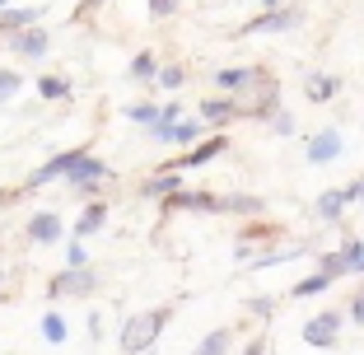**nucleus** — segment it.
I'll return each instance as SVG.
<instances>
[{
    "label": "nucleus",
    "mask_w": 364,
    "mask_h": 355,
    "mask_svg": "<svg viewBox=\"0 0 364 355\" xmlns=\"http://www.w3.org/2000/svg\"><path fill=\"white\" fill-rule=\"evenodd\" d=\"M164 323H168V309H145V313H136V318L122 327V351H127V355H145L154 341H159Z\"/></svg>",
    "instance_id": "1"
},
{
    "label": "nucleus",
    "mask_w": 364,
    "mask_h": 355,
    "mask_svg": "<svg viewBox=\"0 0 364 355\" xmlns=\"http://www.w3.org/2000/svg\"><path fill=\"white\" fill-rule=\"evenodd\" d=\"M318 271H327V276H364V238H350L346 248H336V253H322L318 258Z\"/></svg>",
    "instance_id": "2"
},
{
    "label": "nucleus",
    "mask_w": 364,
    "mask_h": 355,
    "mask_svg": "<svg viewBox=\"0 0 364 355\" xmlns=\"http://www.w3.org/2000/svg\"><path fill=\"white\" fill-rule=\"evenodd\" d=\"M0 43L10 47V52L28 56V61H38V56H47L52 38H47V28H28V33H10V38H0Z\"/></svg>",
    "instance_id": "3"
},
{
    "label": "nucleus",
    "mask_w": 364,
    "mask_h": 355,
    "mask_svg": "<svg viewBox=\"0 0 364 355\" xmlns=\"http://www.w3.org/2000/svg\"><path fill=\"white\" fill-rule=\"evenodd\" d=\"M89 154V145H80V150H70V154H61V159H52V164H43V169L28 178V187H43V183H52V178H70V169H75L80 159Z\"/></svg>",
    "instance_id": "4"
},
{
    "label": "nucleus",
    "mask_w": 364,
    "mask_h": 355,
    "mask_svg": "<svg viewBox=\"0 0 364 355\" xmlns=\"http://www.w3.org/2000/svg\"><path fill=\"white\" fill-rule=\"evenodd\" d=\"M341 131L336 127H327V131H318V136L309 140V164H332V159H341Z\"/></svg>",
    "instance_id": "5"
},
{
    "label": "nucleus",
    "mask_w": 364,
    "mask_h": 355,
    "mask_svg": "<svg viewBox=\"0 0 364 355\" xmlns=\"http://www.w3.org/2000/svg\"><path fill=\"white\" fill-rule=\"evenodd\" d=\"M336 327H341V313H318L304 323V341L309 346H336Z\"/></svg>",
    "instance_id": "6"
},
{
    "label": "nucleus",
    "mask_w": 364,
    "mask_h": 355,
    "mask_svg": "<svg viewBox=\"0 0 364 355\" xmlns=\"http://www.w3.org/2000/svg\"><path fill=\"white\" fill-rule=\"evenodd\" d=\"M304 14L299 10H267V14H257L252 23H243V33H285V28H294Z\"/></svg>",
    "instance_id": "7"
},
{
    "label": "nucleus",
    "mask_w": 364,
    "mask_h": 355,
    "mask_svg": "<svg viewBox=\"0 0 364 355\" xmlns=\"http://www.w3.org/2000/svg\"><path fill=\"white\" fill-rule=\"evenodd\" d=\"M89 290H94V271L89 267H70L52 280V295H89Z\"/></svg>",
    "instance_id": "8"
},
{
    "label": "nucleus",
    "mask_w": 364,
    "mask_h": 355,
    "mask_svg": "<svg viewBox=\"0 0 364 355\" xmlns=\"http://www.w3.org/2000/svg\"><path fill=\"white\" fill-rule=\"evenodd\" d=\"M168 211H225V196H210V192H173L168 196Z\"/></svg>",
    "instance_id": "9"
},
{
    "label": "nucleus",
    "mask_w": 364,
    "mask_h": 355,
    "mask_svg": "<svg viewBox=\"0 0 364 355\" xmlns=\"http://www.w3.org/2000/svg\"><path fill=\"white\" fill-rule=\"evenodd\" d=\"M262 70L257 65H234V70H215V85L220 89H252V85H262Z\"/></svg>",
    "instance_id": "10"
},
{
    "label": "nucleus",
    "mask_w": 364,
    "mask_h": 355,
    "mask_svg": "<svg viewBox=\"0 0 364 355\" xmlns=\"http://www.w3.org/2000/svg\"><path fill=\"white\" fill-rule=\"evenodd\" d=\"M225 150H229V140H225V136H210L205 145H196V150H187V154H182V159H178V169H201V164H210L215 154H225Z\"/></svg>",
    "instance_id": "11"
},
{
    "label": "nucleus",
    "mask_w": 364,
    "mask_h": 355,
    "mask_svg": "<svg viewBox=\"0 0 364 355\" xmlns=\"http://www.w3.org/2000/svg\"><path fill=\"white\" fill-rule=\"evenodd\" d=\"M103 178H107V164H98L94 154H85V159H80L75 169H70V183H75L80 192H85V187H98Z\"/></svg>",
    "instance_id": "12"
},
{
    "label": "nucleus",
    "mask_w": 364,
    "mask_h": 355,
    "mask_svg": "<svg viewBox=\"0 0 364 355\" xmlns=\"http://www.w3.org/2000/svg\"><path fill=\"white\" fill-rule=\"evenodd\" d=\"M346 206H350V196H346V187H332V192H322V196H318V206H313V211H318V220H327V225H336Z\"/></svg>",
    "instance_id": "13"
},
{
    "label": "nucleus",
    "mask_w": 364,
    "mask_h": 355,
    "mask_svg": "<svg viewBox=\"0 0 364 355\" xmlns=\"http://www.w3.org/2000/svg\"><path fill=\"white\" fill-rule=\"evenodd\" d=\"M201 117L205 122H234V117H243V103H238V98H205Z\"/></svg>",
    "instance_id": "14"
},
{
    "label": "nucleus",
    "mask_w": 364,
    "mask_h": 355,
    "mask_svg": "<svg viewBox=\"0 0 364 355\" xmlns=\"http://www.w3.org/2000/svg\"><path fill=\"white\" fill-rule=\"evenodd\" d=\"M336 89H341V80H336V75H309V80H304V94H309V103H332Z\"/></svg>",
    "instance_id": "15"
},
{
    "label": "nucleus",
    "mask_w": 364,
    "mask_h": 355,
    "mask_svg": "<svg viewBox=\"0 0 364 355\" xmlns=\"http://www.w3.org/2000/svg\"><path fill=\"white\" fill-rule=\"evenodd\" d=\"M201 136V122H173V127H154V140H173V145H187V140Z\"/></svg>",
    "instance_id": "16"
},
{
    "label": "nucleus",
    "mask_w": 364,
    "mask_h": 355,
    "mask_svg": "<svg viewBox=\"0 0 364 355\" xmlns=\"http://www.w3.org/2000/svg\"><path fill=\"white\" fill-rule=\"evenodd\" d=\"M28 238H38V243H52V238H61V220L47 216V211H43V216H33V220H28Z\"/></svg>",
    "instance_id": "17"
},
{
    "label": "nucleus",
    "mask_w": 364,
    "mask_h": 355,
    "mask_svg": "<svg viewBox=\"0 0 364 355\" xmlns=\"http://www.w3.org/2000/svg\"><path fill=\"white\" fill-rule=\"evenodd\" d=\"M229 341H234V332H229V327H215V332L205 337L192 355H229Z\"/></svg>",
    "instance_id": "18"
},
{
    "label": "nucleus",
    "mask_w": 364,
    "mask_h": 355,
    "mask_svg": "<svg viewBox=\"0 0 364 355\" xmlns=\"http://www.w3.org/2000/svg\"><path fill=\"white\" fill-rule=\"evenodd\" d=\"M322 290H332V276H327V271H318V276H309V280H299V285H294V300H313V295H322Z\"/></svg>",
    "instance_id": "19"
},
{
    "label": "nucleus",
    "mask_w": 364,
    "mask_h": 355,
    "mask_svg": "<svg viewBox=\"0 0 364 355\" xmlns=\"http://www.w3.org/2000/svg\"><path fill=\"white\" fill-rule=\"evenodd\" d=\"M178 183H182L178 169H168V173H159V178H150V183H145V192H150V196H173V192H178Z\"/></svg>",
    "instance_id": "20"
},
{
    "label": "nucleus",
    "mask_w": 364,
    "mask_h": 355,
    "mask_svg": "<svg viewBox=\"0 0 364 355\" xmlns=\"http://www.w3.org/2000/svg\"><path fill=\"white\" fill-rule=\"evenodd\" d=\"M33 19H38V10H5L0 14V38H10L19 23H33Z\"/></svg>",
    "instance_id": "21"
},
{
    "label": "nucleus",
    "mask_w": 364,
    "mask_h": 355,
    "mask_svg": "<svg viewBox=\"0 0 364 355\" xmlns=\"http://www.w3.org/2000/svg\"><path fill=\"white\" fill-rule=\"evenodd\" d=\"M103 216H107L103 206H85V216H80V225H75V234H80V238H85V234H94V229H98V225H103Z\"/></svg>",
    "instance_id": "22"
},
{
    "label": "nucleus",
    "mask_w": 364,
    "mask_h": 355,
    "mask_svg": "<svg viewBox=\"0 0 364 355\" xmlns=\"http://www.w3.org/2000/svg\"><path fill=\"white\" fill-rule=\"evenodd\" d=\"M131 75H136V80H154V75H159V65H154V56H150V52H140L136 61H131Z\"/></svg>",
    "instance_id": "23"
},
{
    "label": "nucleus",
    "mask_w": 364,
    "mask_h": 355,
    "mask_svg": "<svg viewBox=\"0 0 364 355\" xmlns=\"http://www.w3.org/2000/svg\"><path fill=\"white\" fill-rule=\"evenodd\" d=\"M38 94H43V98H65V94H70V85H65V80H38Z\"/></svg>",
    "instance_id": "24"
},
{
    "label": "nucleus",
    "mask_w": 364,
    "mask_h": 355,
    "mask_svg": "<svg viewBox=\"0 0 364 355\" xmlns=\"http://www.w3.org/2000/svg\"><path fill=\"white\" fill-rule=\"evenodd\" d=\"M182 80H187V70H182V65H164V70H159V85L164 89H182Z\"/></svg>",
    "instance_id": "25"
},
{
    "label": "nucleus",
    "mask_w": 364,
    "mask_h": 355,
    "mask_svg": "<svg viewBox=\"0 0 364 355\" xmlns=\"http://www.w3.org/2000/svg\"><path fill=\"white\" fill-rule=\"evenodd\" d=\"M43 337H47V341H65V323L56 318V313H47V318H43Z\"/></svg>",
    "instance_id": "26"
},
{
    "label": "nucleus",
    "mask_w": 364,
    "mask_h": 355,
    "mask_svg": "<svg viewBox=\"0 0 364 355\" xmlns=\"http://www.w3.org/2000/svg\"><path fill=\"white\" fill-rule=\"evenodd\" d=\"M271 131H276V136H289V131H294V117H289L285 108H276L271 112Z\"/></svg>",
    "instance_id": "27"
},
{
    "label": "nucleus",
    "mask_w": 364,
    "mask_h": 355,
    "mask_svg": "<svg viewBox=\"0 0 364 355\" xmlns=\"http://www.w3.org/2000/svg\"><path fill=\"white\" fill-rule=\"evenodd\" d=\"M14 94H19V75H14V70H0V103L14 98Z\"/></svg>",
    "instance_id": "28"
},
{
    "label": "nucleus",
    "mask_w": 364,
    "mask_h": 355,
    "mask_svg": "<svg viewBox=\"0 0 364 355\" xmlns=\"http://www.w3.org/2000/svg\"><path fill=\"white\" fill-rule=\"evenodd\" d=\"M131 117H136V122H150V127H154V122H159V108H154V103H136V108H131Z\"/></svg>",
    "instance_id": "29"
},
{
    "label": "nucleus",
    "mask_w": 364,
    "mask_h": 355,
    "mask_svg": "<svg viewBox=\"0 0 364 355\" xmlns=\"http://www.w3.org/2000/svg\"><path fill=\"white\" fill-rule=\"evenodd\" d=\"M178 117H182V103H164V108H159V122H154V127H173Z\"/></svg>",
    "instance_id": "30"
},
{
    "label": "nucleus",
    "mask_w": 364,
    "mask_h": 355,
    "mask_svg": "<svg viewBox=\"0 0 364 355\" xmlns=\"http://www.w3.org/2000/svg\"><path fill=\"white\" fill-rule=\"evenodd\" d=\"M350 323L364 327V290H355V300H350Z\"/></svg>",
    "instance_id": "31"
},
{
    "label": "nucleus",
    "mask_w": 364,
    "mask_h": 355,
    "mask_svg": "<svg viewBox=\"0 0 364 355\" xmlns=\"http://www.w3.org/2000/svg\"><path fill=\"white\" fill-rule=\"evenodd\" d=\"M65 258H70V267H85L89 253H85V243H70V248H65Z\"/></svg>",
    "instance_id": "32"
},
{
    "label": "nucleus",
    "mask_w": 364,
    "mask_h": 355,
    "mask_svg": "<svg viewBox=\"0 0 364 355\" xmlns=\"http://www.w3.org/2000/svg\"><path fill=\"white\" fill-rule=\"evenodd\" d=\"M150 10H154V14H159V19H168V14H173V10H178V0H150Z\"/></svg>",
    "instance_id": "33"
},
{
    "label": "nucleus",
    "mask_w": 364,
    "mask_h": 355,
    "mask_svg": "<svg viewBox=\"0 0 364 355\" xmlns=\"http://www.w3.org/2000/svg\"><path fill=\"white\" fill-rule=\"evenodd\" d=\"M346 196H350V201H364V178H355V183L346 187Z\"/></svg>",
    "instance_id": "34"
},
{
    "label": "nucleus",
    "mask_w": 364,
    "mask_h": 355,
    "mask_svg": "<svg viewBox=\"0 0 364 355\" xmlns=\"http://www.w3.org/2000/svg\"><path fill=\"white\" fill-rule=\"evenodd\" d=\"M243 355H267V337H257V341H247Z\"/></svg>",
    "instance_id": "35"
},
{
    "label": "nucleus",
    "mask_w": 364,
    "mask_h": 355,
    "mask_svg": "<svg viewBox=\"0 0 364 355\" xmlns=\"http://www.w3.org/2000/svg\"><path fill=\"white\" fill-rule=\"evenodd\" d=\"M262 5H267V10H285V0H262Z\"/></svg>",
    "instance_id": "36"
},
{
    "label": "nucleus",
    "mask_w": 364,
    "mask_h": 355,
    "mask_svg": "<svg viewBox=\"0 0 364 355\" xmlns=\"http://www.w3.org/2000/svg\"><path fill=\"white\" fill-rule=\"evenodd\" d=\"M85 5H98V0H85Z\"/></svg>",
    "instance_id": "37"
},
{
    "label": "nucleus",
    "mask_w": 364,
    "mask_h": 355,
    "mask_svg": "<svg viewBox=\"0 0 364 355\" xmlns=\"http://www.w3.org/2000/svg\"><path fill=\"white\" fill-rule=\"evenodd\" d=\"M0 5H10V0H0Z\"/></svg>",
    "instance_id": "38"
},
{
    "label": "nucleus",
    "mask_w": 364,
    "mask_h": 355,
    "mask_svg": "<svg viewBox=\"0 0 364 355\" xmlns=\"http://www.w3.org/2000/svg\"><path fill=\"white\" fill-rule=\"evenodd\" d=\"M0 280H5V276H0Z\"/></svg>",
    "instance_id": "39"
}]
</instances>
